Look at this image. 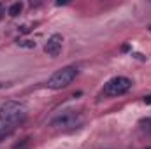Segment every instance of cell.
<instances>
[{
  "label": "cell",
  "mask_w": 151,
  "mask_h": 149,
  "mask_svg": "<svg viewBox=\"0 0 151 149\" xmlns=\"http://www.w3.org/2000/svg\"><path fill=\"white\" fill-rule=\"evenodd\" d=\"M148 30H150V34H151V27H150V28H148Z\"/></svg>",
  "instance_id": "12"
},
{
  "label": "cell",
  "mask_w": 151,
  "mask_h": 149,
  "mask_svg": "<svg viewBox=\"0 0 151 149\" xmlns=\"http://www.w3.org/2000/svg\"><path fill=\"white\" fill-rule=\"evenodd\" d=\"M144 130H148V132H151V119H141V123H139Z\"/></svg>",
  "instance_id": "8"
},
{
  "label": "cell",
  "mask_w": 151,
  "mask_h": 149,
  "mask_svg": "<svg viewBox=\"0 0 151 149\" xmlns=\"http://www.w3.org/2000/svg\"><path fill=\"white\" fill-rule=\"evenodd\" d=\"M27 117V107L19 102L7 100L0 107V123L4 126H16L23 123Z\"/></svg>",
  "instance_id": "1"
},
{
  "label": "cell",
  "mask_w": 151,
  "mask_h": 149,
  "mask_svg": "<svg viewBox=\"0 0 151 149\" xmlns=\"http://www.w3.org/2000/svg\"><path fill=\"white\" fill-rule=\"evenodd\" d=\"M7 135H9V132H0V140H2V139H5Z\"/></svg>",
  "instance_id": "10"
},
{
  "label": "cell",
  "mask_w": 151,
  "mask_h": 149,
  "mask_svg": "<svg viewBox=\"0 0 151 149\" xmlns=\"http://www.w3.org/2000/svg\"><path fill=\"white\" fill-rule=\"evenodd\" d=\"M0 9H2V4H0Z\"/></svg>",
  "instance_id": "14"
},
{
  "label": "cell",
  "mask_w": 151,
  "mask_h": 149,
  "mask_svg": "<svg viewBox=\"0 0 151 149\" xmlns=\"http://www.w3.org/2000/svg\"><path fill=\"white\" fill-rule=\"evenodd\" d=\"M146 149H151V146H150V148H146Z\"/></svg>",
  "instance_id": "13"
},
{
  "label": "cell",
  "mask_w": 151,
  "mask_h": 149,
  "mask_svg": "<svg viewBox=\"0 0 151 149\" xmlns=\"http://www.w3.org/2000/svg\"><path fill=\"white\" fill-rule=\"evenodd\" d=\"M144 104H148V105H151V95H148V97H144Z\"/></svg>",
  "instance_id": "9"
},
{
  "label": "cell",
  "mask_w": 151,
  "mask_h": 149,
  "mask_svg": "<svg viewBox=\"0 0 151 149\" xmlns=\"http://www.w3.org/2000/svg\"><path fill=\"white\" fill-rule=\"evenodd\" d=\"M128 49H130V46H128V44H125V46L121 47V51H128Z\"/></svg>",
  "instance_id": "11"
},
{
  "label": "cell",
  "mask_w": 151,
  "mask_h": 149,
  "mask_svg": "<svg viewBox=\"0 0 151 149\" xmlns=\"http://www.w3.org/2000/svg\"><path fill=\"white\" fill-rule=\"evenodd\" d=\"M18 46H19V47L32 49V47H35V42H34V40H18Z\"/></svg>",
  "instance_id": "7"
},
{
  "label": "cell",
  "mask_w": 151,
  "mask_h": 149,
  "mask_svg": "<svg viewBox=\"0 0 151 149\" xmlns=\"http://www.w3.org/2000/svg\"><path fill=\"white\" fill-rule=\"evenodd\" d=\"M81 123H83L81 112L65 111V112H62L60 116H56L49 125H51L53 128H58V130H72V128H77Z\"/></svg>",
  "instance_id": "3"
},
{
  "label": "cell",
  "mask_w": 151,
  "mask_h": 149,
  "mask_svg": "<svg viewBox=\"0 0 151 149\" xmlns=\"http://www.w3.org/2000/svg\"><path fill=\"white\" fill-rule=\"evenodd\" d=\"M130 88H132V81H130L128 77L118 75V77H113L111 81L106 82L104 93H106L107 97H119V95H125Z\"/></svg>",
  "instance_id": "4"
},
{
  "label": "cell",
  "mask_w": 151,
  "mask_h": 149,
  "mask_svg": "<svg viewBox=\"0 0 151 149\" xmlns=\"http://www.w3.org/2000/svg\"><path fill=\"white\" fill-rule=\"evenodd\" d=\"M76 75H77V67H72V65L63 67V69L56 70L55 74L49 77V81H47V88H51V90H62V88H67V86L76 79Z\"/></svg>",
  "instance_id": "2"
},
{
  "label": "cell",
  "mask_w": 151,
  "mask_h": 149,
  "mask_svg": "<svg viewBox=\"0 0 151 149\" xmlns=\"http://www.w3.org/2000/svg\"><path fill=\"white\" fill-rule=\"evenodd\" d=\"M62 44H63V37H62L60 34H55V35H51V37L47 39V42H46V46H44V51H46L49 56L55 58V56L60 54Z\"/></svg>",
  "instance_id": "5"
},
{
  "label": "cell",
  "mask_w": 151,
  "mask_h": 149,
  "mask_svg": "<svg viewBox=\"0 0 151 149\" xmlns=\"http://www.w3.org/2000/svg\"><path fill=\"white\" fill-rule=\"evenodd\" d=\"M21 11H23V4H21V2H16V4H12V5L9 7V16H11V18H16Z\"/></svg>",
  "instance_id": "6"
}]
</instances>
